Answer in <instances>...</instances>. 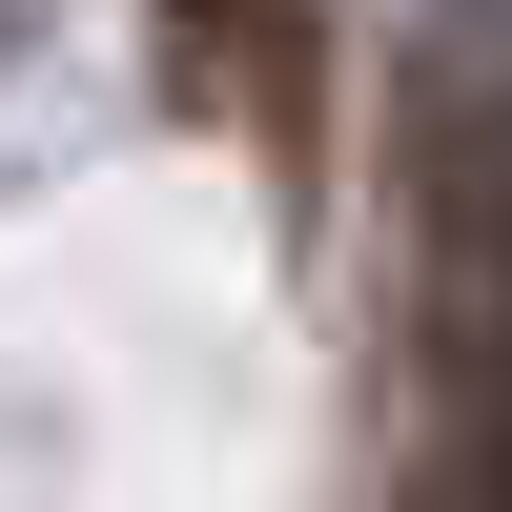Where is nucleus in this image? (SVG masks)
<instances>
[{
    "label": "nucleus",
    "instance_id": "nucleus-1",
    "mask_svg": "<svg viewBox=\"0 0 512 512\" xmlns=\"http://www.w3.org/2000/svg\"><path fill=\"white\" fill-rule=\"evenodd\" d=\"M390 512H512V82H410V205H390Z\"/></svg>",
    "mask_w": 512,
    "mask_h": 512
},
{
    "label": "nucleus",
    "instance_id": "nucleus-2",
    "mask_svg": "<svg viewBox=\"0 0 512 512\" xmlns=\"http://www.w3.org/2000/svg\"><path fill=\"white\" fill-rule=\"evenodd\" d=\"M164 41H185V82L226 123H267V144L308 123V0H164Z\"/></svg>",
    "mask_w": 512,
    "mask_h": 512
}]
</instances>
